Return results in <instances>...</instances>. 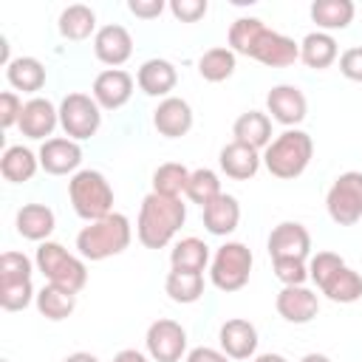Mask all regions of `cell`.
Listing matches in <instances>:
<instances>
[{
    "label": "cell",
    "mask_w": 362,
    "mask_h": 362,
    "mask_svg": "<svg viewBox=\"0 0 362 362\" xmlns=\"http://www.w3.org/2000/svg\"><path fill=\"white\" fill-rule=\"evenodd\" d=\"M229 48L235 54L252 57L269 68H286V65H294V59H300V45L291 37L272 31L257 17H238L232 23Z\"/></svg>",
    "instance_id": "obj_1"
},
{
    "label": "cell",
    "mask_w": 362,
    "mask_h": 362,
    "mask_svg": "<svg viewBox=\"0 0 362 362\" xmlns=\"http://www.w3.org/2000/svg\"><path fill=\"white\" fill-rule=\"evenodd\" d=\"M184 221H187V206L181 204V198L150 192L141 201L136 235L144 249H164L175 238V232L184 226Z\"/></svg>",
    "instance_id": "obj_2"
},
{
    "label": "cell",
    "mask_w": 362,
    "mask_h": 362,
    "mask_svg": "<svg viewBox=\"0 0 362 362\" xmlns=\"http://www.w3.org/2000/svg\"><path fill=\"white\" fill-rule=\"evenodd\" d=\"M130 238H133V229H130L127 215L110 212L107 218L93 221L79 229L76 249L85 260H107L113 255H122L130 246Z\"/></svg>",
    "instance_id": "obj_3"
},
{
    "label": "cell",
    "mask_w": 362,
    "mask_h": 362,
    "mask_svg": "<svg viewBox=\"0 0 362 362\" xmlns=\"http://www.w3.org/2000/svg\"><path fill=\"white\" fill-rule=\"evenodd\" d=\"M314 156V141L305 130H297V127H288L283 130L277 139H272V144L263 150V164L266 170L274 175V178H283V181H291L297 178L308 161Z\"/></svg>",
    "instance_id": "obj_4"
},
{
    "label": "cell",
    "mask_w": 362,
    "mask_h": 362,
    "mask_svg": "<svg viewBox=\"0 0 362 362\" xmlns=\"http://www.w3.org/2000/svg\"><path fill=\"white\" fill-rule=\"evenodd\" d=\"M68 198L74 212L88 223L102 221L113 212V187L99 170H76L68 181Z\"/></svg>",
    "instance_id": "obj_5"
},
{
    "label": "cell",
    "mask_w": 362,
    "mask_h": 362,
    "mask_svg": "<svg viewBox=\"0 0 362 362\" xmlns=\"http://www.w3.org/2000/svg\"><path fill=\"white\" fill-rule=\"evenodd\" d=\"M34 260H37V269L45 274V280L51 286H59L71 294H79L88 283V266L57 240H42L37 246Z\"/></svg>",
    "instance_id": "obj_6"
},
{
    "label": "cell",
    "mask_w": 362,
    "mask_h": 362,
    "mask_svg": "<svg viewBox=\"0 0 362 362\" xmlns=\"http://www.w3.org/2000/svg\"><path fill=\"white\" fill-rule=\"evenodd\" d=\"M252 249L240 240H226L223 246H218L212 263H209V280L215 288L221 291H238L249 283V274H252Z\"/></svg>",
    "instance_id": "obj_7"
},
{
    "label": "cell",
    "mask_w": 362,
    "mask_h": 362,
    "mask_svg": "<svg viewBox=\"0 0 362 362\" xmlns=\"http://www.w3.org/2000/svg\"><path fill=\"white\" fill-rule=\"evenodd\" d=\"M325 206L334 223L339 226H354L362 218V173L348 170L337 175L325 195Z\"/></svg>",
    "instance_id": "obj_8"
},
{
    "label": "cell",
    "mask_w": 362,
    "mask_h": 362,
    "mask_svg": "<svg viewBox=\"0 0 362 362\" xmlns=\"http://www.w3.org/2000/svg\"><path fill=\"white\" fill-rule=\"evenodd\" d=\"M59 124H62L65 136L74 141L90 139V136H96V130L102 124V107L88 93H68L59 102Z\"/></svg>",
    "instance_id": "obj_9"
},
{
    "label": "cell",
    "mask_w": 362,
    "mask_h": 362,
    "mask_svg": "<svg viewBox=\"0 0 362 362\" xmlns=\"http://www.w3.org/2000/svg\"><path fill=\"white\" fill-rule=\"evenodd\" d=\"M147 354L156 362H178L187 354V331L175 320H156L147 328Z\"/></svg>",
    "instance_id": "obj_10"
},
{
    "label": "cell",
    "mask_w": 362,
    "mask_h": 362,
    "mask_svg": "<svg viewBox=\"0 0 362 362\" xmlns=\"http://www.w3.org/2000/svg\"><path fill=\"white\" fill-rule=\"evenodd\" d=\"M93 54L99 62L110 65V68H119L130 59L133 54V37L124 25L119 23H107L102 25L96 34H93Z\"/></svg>",
    "instance_id": "obj_11"
},
{
    "label": "cell",
    "mask_w": 362,
    "mask_h": 362,
    "mask_svg": "<svg viewBox=\"0 0 362 362\" xmlns=\"http://www.w3.org/2000/svg\"><path fill=\"white\" fill-rule=\"evenodd\" d=\"M133 96V76L122 68H107L93 79V99L102 110H119Z\"/></svg>",
    "instance_id": "obj_12"
},
{
    "label": "cell",
    "mask_w": 362,
    "mask_h": 362,
    "mask_svg": "<svg viewBox=\"0 0 362 362\" xmlns=\"http://www.w3.org/2000/svg\"><path fill=\"white\" fill-rule=\"evenodd\" d=\"M266 107H269L274 122H280L286 127H294L305 119L308 102H305V96L297 85H274L266 96Z\"/></svg>",
    "instance_id": "obj_13"
},
{
    "label": "cell",
    "mask_w": 362,
    "mask_h": 362,
    "mask_svg": "<svg viewBox=\"0 0 362 362\" xmlns=\"http://www.w3.org/2000/svg\"><path fill=\"white\" fill-rule=\"evenodd\" d=\"M277 314L286 320V322H294V325H303V322H311L320 311V300L311 288L305 286H283L277 300Z\"/></svg>",
    "instance_id": "obj_14"
},
{
    "label": "cell",
    "mask_w": 362,
    "mask_h": 362,
    "mask_svg": "<svg viewBox=\"0 0 362 362\" xmlns=\"http://www.w3.org/2000/svg\"><path fill=\"white\" fill-rule=\"evenodd\" d=\"M37 156H40V167L45 173H51V175H68V173H74L79 167L82 147L74 139L57 136V139H45Z\"/></svg>",
    "instance_id": "obj_15"
},
{
    "label": "cell",
    "mask_w": 362,
    "mask_h": 362,
    "mask_svg": "<svg viewBox=\"0 0 362 362\" xmlns=\"http://www.w3.org/2000/svg\"><path fill=\"white\" fill-rule=\"evenodd\" d=\"M266 246H269L272 260H274V257H300V260H305V255H308V249H311V235H308V229H305L303 223H297V221H283V223H277V226L272 229Z\"/></svg>",
    "instance_id": "obj_16"
},
{
    "label": "cell",
    "mask_w": 362,
    "mask_h": 362,
    "mask_svg": "<svg viewBox=\"0 0 362 362\" xmlns=\"http://www.w3.org/2000/svg\"><path fill=\"white\" fill-rule=\"evenodd\" d=\"M59 124V107H54L51 99H42V96H34L23 105V113H20V130L25 139H45L54 133V127Z\"/></svg>",
    "instance_id": "obj_17"
},
{
    "label": "cell",
    "mask_w": 362,
    "mask_h": 362,
    "mask_svg": "<svg viewBox=\"0 0 362 362\" xmlns=\"http://www.w3.org/2000/svg\"><path fill=\"white\" fill-rule=\"evenodd\" d=\"M153 124L161 136L167 139H178L187 136L192 127V107L187 99L181 96H167L158 102V107L153 110Z\"/></svg>",
    "instance_id": "obj_18"
},
{
    "label": "cell",
    "mask_w": 362,
    "mask_h": 362,
    "mask_svg": "<svg viewBox=\"0 0 362 362\" xmlns=\"http://www.w3.org/2000/svg\"><path fill=\"white\" fill-rule=\"evenodd\" d=\"M218 339L229 359H249L257 351V328L240 317L226 320L218 331Z\"/></svg>",
    "instance_id": "obj_19"
},
{
    "label": "cell",
    "mask_w": 362,
    "mask_h": 362,
    "mask_svg": "<svg viewBox=\"0 0 362 362\" xmlns=\"http://www.w3.org/2000/svg\"><path fill=\"white\" fill-rule=\"evenodd\" d=\"M218 161H221V170H223L229 178H235V181H249V178L257 175L263 156H260V150H255V147H249V144L229 141V144L221 150Z\"/></svg>",
    "instance_id": "obj_20"
},
{
    "label": "cell",
    "mask_w": 362,
    "mask_h": 362,
    "mask_svg": "<svg viewBox=\"0 0 362 362\" xmlns=\"http://www.w3.org/2000/svg\"><path fill=\"white\" fill-rule=\"evenodd\" d=\"M136 82H139V88H141L147 96H164V99H167V93H170V90L175 88V82H178V71H175V65H173L170 59L153 57V59L141 62V68H139V74H136Z\"/></svg>",
    "instance_id": "obj_21"
},
{
    "label": "cell",
    "mask_w": 362,
    "mask_h": 362,
    "mask_svg": "<svg viewBox=\"0 0 362 362\" xmlns=\"http://www.w3.org/2000/svg\"><path fill=\"white\" fill-rule=\"evenodd\" d=\"M17 232L25 238V240H48V235L54 232L57 226V218H54V209L45 206V204H23L17 209Z\"/></svg>",
    "instance_id": "obj_22"
},
{
    "label": "cell",
    "mask_w": 362,
    "mask_h": 362,
    "mask_svg": "<svg viewBox=\"0 0 362 362\" xmlns=\"http://www.w3.org/2000/svg\"><path fill=\"white\" fill-rule=\"evenodd\" d=\"M232 136L240 144H249L255 150H266L272 144V119L260 110H246L235 119Z\"/></svg>",
    "instance_id": "obj_23"
},
{
    "label": "cell",
    "mask_w": 362,
    "mask_h": 362,
    "mask_svg": "<svg viewBox=\"0 0 362 362\" xmlns=\"http://www.w3.org/2000/svg\"><path fill=\"white\" fill-rule=\"evenodd\" d=\"M238 221H240V204H238L235 195L221 192L218 198H212L204 206V226L212 235H229V232H235L238 229Z\"/></svg>",
    "instance_id": "obj_24"
},
{
    "label": "cell",
    "mask_w": 362,
    "mask_h": 362,
    "mask_svg": "<svg viewBox=\"0 0 362 362\" xmlns=\"http://www.w3.org/2000/svg\"><path fill=\"white\" fill-rule=\"evenodd\" d=\"M37 167H40V156H37L34 150L23 147V144L6 147V153H3V158H0V173H3V178L11 181V184L31 181L34 173H37Z\"/></svg>",
    "instance_id": "obj_25"
},
{
    "label": "cell",
    "mask_w": 362,
    "mask_h": 362,
    "mask_svg": "<svg viewBox=\"0 0 362 362\" xmlns=\"http://www.w3.org/2000/svg\"><path fill=\"white\" fill-rule=\"evenodd\" d=\"M6 79L23 93H37L45 85V65L37 57H17L6 65Z\"/></svg>",
    "instance_id": "obj_26"
},
{
    "label": "cell",
    "mask_w": 362,
    "mask_h": 362,
    "mask_svg": "<svg viewBox=\"0 0 362 362\" xmlns=\"http://www.w3.org/2000/svg\"><path fill=\"white\" fill-rule=\"evenodd\" d=\"M57 28L65 40H88L96 28V11L85 3H71L59 11Z\"/></svg>",
    "instance_id": "obj_27"
},
{
    "label": "cell",
    "mask_w": 362,
    "mask_h": 362,
    "mask_svg": "<svg viewBox=\"0 0 362 362\" xmlns=\"http://www.w3.org/2000/svg\"><path fill=\"white\" fill-rule=\"evenodd\" d=\"M337 54H339L337 40H334L328 31H311V34H305L303 42H300V59H303L308 68H314V71L328 68V65L337 59Z\"/></svg>",
    "instance_id": "obj_28"
},
{
    "label": "cell",
    "mask_w": 362,
    "mask_h": 362,
    "mask_svg": "<svg viewBox=\"0 0 362 362\" xmlns=\"http://www.w3.org/2000/svg\"><path fill=\"white\" fill-rule=\"evenodd\" d=\"M354 3L351 0H314L311 3V20L320 31H337L348 28L354 20Z\"/></svg>",
    "instance_id": "obj_29"
},
{
    "label": "cell",
    "mask_w": 362,
    "mask_h": 362,
    "mask_svg": "<svg viewBox=\"0 0 362 362\" xmlns=\"http://www.w3.org/2000/svg\"><path fill=\"white\" fill-rule=\"evenodd\" d=\"M164 291L170 294L173 303L189 305L198 303L204 294V274L201 272H184V269H173L164 280Z\"/></svg>",
    "instance_id": "obj_30"
},
{
    "label": "cell",
    "mask_w": 362,
    "mask_h": 362,
    "mask_svg": "<svg viewBox=\"0 0 362 362\" xmlns=\"http://www.w3.org/2000/svg\"><path fill=\"white\" fill-rule=\"evenodd\" d=\"M37 311L45 317V320H54V322H59V320H65V317H71L74 314V308H76V294H71V291H65V288H59V286H42L40 291H37Z\"/></svg>",
    "instance_id": "obj_31"
},
{
    "label": "cell",
    "mask_w": 362,
    "mask_h": 362,
    "mask_svg": "<svg viewBox=\"0 0 362 362\" xmlns=\"http://www.w3.org/2000/svg\"><path fill=\"white\" fill-rule=\"evenodd\" d=\"M170 263H173V269L204 274V269L209 263V246L201 238H181L170 252Z\"/></svg>",
    "instance_id": "obj_32"
},
{
    "label": "cell",
    "mask_w": 362,
    "mask_h": 362,
    "mask_svg": "<svg viewBox=\"0 0 362 362\" xmlns=\"http://www.w3.org/2000/svg\"><path fill=\"white\" fill-rule=\"evenodd\" d=\"M322 294H325L331 303H356V300L362 297V277H359L354 269L342 266L339 272H334V274L325 280Z\"/></svg>",
    "instance_id": "obj_33"
},
{
    "label": "cell",
    "mask_w": 362,
    "mask_h": 362,
    "mask_svg": "<svg viewBox=\"0 0 362 362\" xmlns=\"http://www.w3.org/2000/svg\"><path fill=\"white\" fill-rule=\"evenodd\" d=\"M198 74L206 82H223L235 74V51L232 48H209L198 59Z\"/></svg>",
    "instance_id": "obj_34"
},
{
    "label": "cell",
    "mask_w": 362,
    "mask_h": 362,
    "mask_svg": "<svg viewBox=\"0 0 362 362\" xmlns=\"http://www.w3.org/2000/svg\"><path fill=\"white\" fill-rule=\"evenodd\" d=\"M187 181H189V170L178 161H167L153 173V192L178 198L181 192H187Z\"/></svg>",
    "instance_id": "obj_35"
},
{
    "label": "cell",
    "mask_w": 362,
    "mask_h": 362,
    "mask_svg": "<svg viewBox=\"0 0 362 362\" xmlns=\"http://www.w3.org/2000/svg\"><path fill=\"white\" fill-rule=\"evenodd\" d=\"M221 195V181H218V175L212 173V170H206V167H201V170H192L189 173V181H187V198L192 201V204H201V209L212 201V198H218Z\"/></svg>",
    "instance_id": "obj_36"
},
{
    "label": "cell",
    "mask_w": 362,
    "mask_h": 362,
    "mask_svg": "<svg viewBox=\"0 0 362 362\" xmlns=\"http://www.w3.org/2000/svg\"><path fill=\"white\" fill-rule=\"evenodd\" d=\"M31 300H37L31 280H0V305L6 311H23Z\"/></svg>",
    "instance_id": "obj_37"
},
{
    "label": "cell",
    "mask_w": 362,
    "mask_h": 362,
    "mask_svg": "<svg viewBox=\"0 0 362 362\" xmlns=\"http://www.w3.org/2000/svg\"><path fill=\"white\" fill-rule=\"evenodd\" d=\"M272 266H274V277L283 286H303L308 280V266L300 257H274Z\"/></svg>",
    "instance_id": "obj_38"
},
{
    "label": "cell",
    "mask_w": 362,
    "mask_h": 362,
    "mask_svg": "<svg viewBox=\"0 0 362 362\" xmlns=\"http://www.w3.org/2000/svg\"><path fill=\"white\" fill-rule=\"evenodd\" d=\"M342 266H345V260H342L337 252H317V255L311 257V263H308V277L322 288L325 280H328L334 272H339Z\"/></svg>",
    "instance_id": "obj_39"
},
{
    "label": "cell",
    "mask_w": 362,
    "mask_h": 362,
    "mask_svg": "<svg viewBox=\"0 0 362 362\" xmlns=\"http://www.w3.org/2000/svg\"><path fill=\"white\" fill-rule=\"evenodd\" d=\"M0 280H31V260L23 252H3Z\"/></svg>",
    "instance_id": "obj_40"
},
{
    "label": "cell",
    "mask_w": 362,
    "mask_h": 362,
    "mask_svg": "<svg viewBox=\"0 0 362 362\" xmlns=\"http://www.w3.org/2000/svg\"><path fill=\"white\" fill-rule=\"evenodd\" d=\"M206 8H209L206 0H170V11H173V17L181 20V23H195V20H201V17L206 14Z\"/></svg>",
    "instance_id": "obj_41"
},
{
    "label": "cell",
    "mask_w": 362,
    "mask_h": 362,
    "mask_svg": "<svg viewBox=\"0 0 362 362\" xmlns=\"http://www.w3.org/2000/svg\"><path fill=\"white\" fill-rule=\"evenodd\" d=\"M23 99L14 90H3L0 93V124L8 130L14 124H20V113H23Z\"/></svg>",
    "instance_id": "obj_42"
},
{
    "label": "cell",
    "mask_w": 362,
    "mask_h": 362,
    "mask_svg": "<svg viewBox=\"0 0 362 362\" xmlns=\"http://www.w3.org/2000/svg\"><path fill=\"white\" fill-rule=\"evenodd\" d=\"M339 71L351 82H362V45H354L339 54Z\"/></svg>",
    "instance_id": "obj_43"
},
{
    "label": "cell",
    "mask_w": 362,
    "mask_h": 362,
    "mask_svg": "<svg viewBox=\"0 0 362 362\" xmlns=\"http://www.w3.org/2000/svg\"><path fill=\"white\" fill-rule=\"evenodd\" d=\"M127 8L141 20H153L164 11V0H127Z\"/></svg>",
    "instance_id": "obj_44"
},
{
    "label": "cell",
    "mask_w": 362,
    "mask_h": 362,
    "mask_svg": "<svg viewBox=\"0 0 362 362\" xmlns=\"http://www.w3.org/2000/svg\"><path fill=\"white\" fill-rule=\"evenodd\" d=\"M187 362H229V356L223 351H215V348H206V345H198L187 354Z\"/></svg>",
    "instance_id": "obj_45"
},
{
    "label": "cell",
    "mask_w": 362,
    "mask_h": 362,
    "mask_svg": "<svg viewBox=\"0 0 362 362\" xmlns=\"http://www.w3.org/2000/svg\"><path fill=\"white\" fill-rule=\"evenodd\" d=\"M113 362H150V359L141 351H136V348H124V351H119L113 356Z\"/></svg>",
    "instance_id": "obj_46"
},
{
    "label": "cell",
    "mask_w": 362,
    "mask_h": 362,
    "mask_svg": "<svg viewBox=\"0 0 362 362\" xmlns=\"http://www.w3.org/2000/svg\"><path fill=\"white\" fill-rule=\"evenodd\" d=\"M62 362H99L93 354H88V351H76V354H71V356H65Z\"/></svg>",
    "instance_id": "obj_47"
},
{
    "label": "cell",
    "mask_w": 362,
    "mask_h": 362,
    "mask_svg": "<svg viewBox=\"0 0 362 362\" xmlns=\"http://www.w3.org/2000/svg\"><path fill=\"white\" fill-rule=\"evenodd\" d=\"M252 362H288V359L280 356V354H260V356H255Z\"/></svg>",
    "instance_id": "obj_48"
},
{
    "label": "cell",
    "mask_w": 362,
    "mask_h": 362,
    "mask_svg": "<svg viewBox=\"0 0 362 362\" xmlns=\"http://www.w3.org/2000/svg\"><path fill=\"white\" fill-rule=\"evenodd\" d=\"M300 362H331V359H328L325 354H305Z\"/></svg>",
    "instance_id": "obj_49"
},
{
    "label": "cell",
    "mask_w": 362,
    "mask_h": 362,
    "mask_svg": "<svg viewBox=\"0 0 362 362\" xmlns=\"http://www.w3.org/2000/svg\"><path fill=\"white\" fill-rule=\"evenodd\" d=\"M0 362H8V359H0Z\"/></svg>",
    "instance_id": "obj_50"
}]
</instances>
